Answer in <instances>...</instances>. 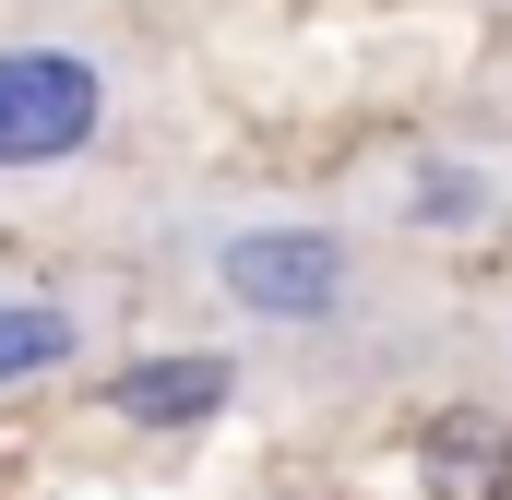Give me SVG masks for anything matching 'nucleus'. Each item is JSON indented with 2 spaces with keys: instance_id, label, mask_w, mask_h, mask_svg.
<instances>
[{
  "instance_id": "1",
  "label": "nucleus",
  "mask_w": 512,
  "mask_h": 500,
  "mask_svg": "<svg viewBox=\"0 0 512 500\" xmlns=\"http://www.w3.org/2000/svg\"><path fill=\"white\" fill-rule=\"evenodd\" d=\"M120 108L108 60L96 48H60V36H0V179L12 167H72Z\"/></svg>"
},
{
  "instance_id": "2",
  "label": "nucleus",
  "mask_w": 512,
  "mask_h": 500,
  "mask_svg": "<svg viewBox=\"0 0 512 500\" xmlns=\"http://www.w3.org/2000/svg\"><path fill=\"white\" fill-rule=\"evenodd\" d=\"M215 286L251 310V322H334L358 298V250L310 215H262V227H227L215 239Z\"/></svg>"
},
{
  "instance_id": "3",
  "label": "nucleus",
  "mask_w": 512,
  "mask_h": 500,
  "mask_svg": "<svg viewBox=\"0 0 512 500\" xmlns=\"http://www.w3.org/2000/svg\"><path fill=\"white\" fill-rule=\"evenodd\" d=\"M227 393H239V370L215 346H167V358H131L108 381V405H120L131 429H203V417H227Z\"/></svg>"
},
{
  "instance_id": "4",
  "label": "nucleus",
  "mask_w": 512,
  "mask_h": 500,
  "mask_svg": "<svg viewBox=\"0 0 512 500\" xmlns=\"http://www.w3.org/2000/svg\"><path fill=\"white\" fill-rule=\"evenodd\" d=\"M72 358H84V310L48 298V286H0V393L72 370Z\"/></svg>"
},
{
  "instance_id": "5",
  "label": "nucleus",
  "mask_w": 512,
  "mask_h": 500,
  "mask_svg": "<svg viewBox=\"0 0 512 500\" xmlns=\"http://www.w3.org/2000/svg\"><path fill=\"white\" fill-rule=\"evenodd\" d=\"M429 489L441 500H512V429L501 417H429Z\"/></svg>"
}]
</instances>
